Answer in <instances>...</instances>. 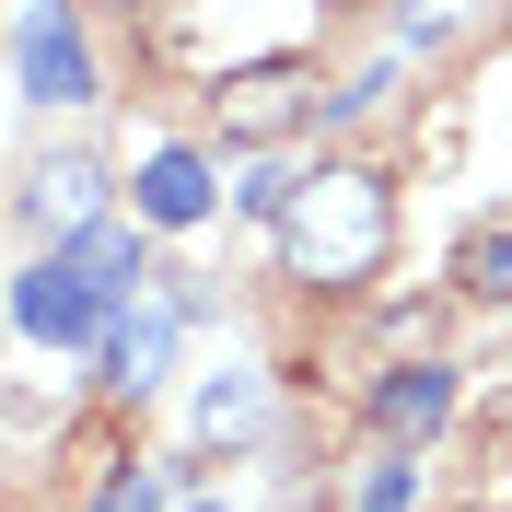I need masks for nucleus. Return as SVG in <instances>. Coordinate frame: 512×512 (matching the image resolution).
<instances>
[{
  "label": "nucleus",
  "instance_id": "obj_1",
  "mask_svg": "<svg viewBox=\"0 0 512 512\" xmlns=\"http://www.w3.org/2000/svg\"><path fill=\"white\" fill-rule=\"evenodd\" d=\"M268 233H280V280L350 303L396 256V187H384L373 163H303V187H291V210Z\"/></svg>",
  "mask_w": 512,
  "mask_h": 512
},
{
  "label": "nucleus",
  "instance_id": "obj_2",
  "mask_svg": "<svg viewBox=\"0 0 512 512\" xmlns=\"http://www.w3.org/2000/svg\"><path fill=\"white\" fill-rule=\"evenodd\" d=\"M117 315H128V303L94 280V256H82V245H47L24 280H12V326L47 338V350H105V326H117Z\"/></svg>",
  "mask_w": 512,
  "mask_h": 512
},
{
  "label": "nucleus",
  "instance_id": "obj_14",
  "mask_svg": "<svg viewBox=\"0 0 512 512\" xmlns=\"http://www.w3.org/2000/svg\"><path fill=\"white\" fill-rule=\"evenodd\" d=\"M454 512H501V501H454Z\"/></svg>",
  "mask_w": 512,
  "mask_h": 512
},
{
  "label": "nucleus",
  "instance_id": "obj_15",
  "mask_svg": "<svg viewBox=\"0 0 512 512\" xmlns=\"http://www.w3.org/2000/svg\"><path fill=\"white\" fill-rule=\"evenodd\" d=\"M198 512H222V501H198Z\"/></svg>",
  "mask_w": 512,
  "mask_h": 512
},
{
  "label": "nucleus",
  "instance_id": "obj_7",
  "mask_svg": "<svg viewBox=\"0 0 512 512\" xmlns=\"http://www.w3.org/2000/svg\"><path fill=\"white\" fill-rule=\"evenodd\" d=\"M443 419H454V361L419 350V361H396V373L373 384V431H384V443H408V454H419Z\"/></svg>",
  "mask_w": 512,
  "mask_h": 512
},
{
  "label": "nucleus",
  "instance_id": "obj_5",
  "mask_svg": "<svg viewBox=\"0 0 512 512\" xmlns=\"http://www.w3.org/2000/svg\"><path fill=\"white\" fill-rule=\"evenodd\" d=\"M94 222H105V163L94 152H47L24 175V233L35 245H82Z\"/></svg>",
  "mask_w": 512,
  "mask_h": 512
},
{
  "label": "nucleus",
  "instance_id": "obj_13",
  "mask_svg": "<svg viewBox=\"0 0 512 512\" xmlns=\"http://www.w3.org/2000/svg\"><path fill=\"white\" fill-rule=\"evenodd\" d=\"M291 187H303V175H291V163L268 152V163H256V175H245V187H233V198H245L256 222H280V210H291Z\"/></svg>",
  "mask_w": 512,
  "mask_h": 512
},
{
  "label": "nucleus",
  "instance_id": "obj_10",
  "mask_svg": "<svg viewBox=\"0 0 512 512\" xmlns=\"http://www.w3.org/2000/svg\"><path fill=\"white\" fill-rule=\"evenodd\" d=\"M454 291H466V303H512V210L454 245Z\"/></svg>",
  "mask_w": 512,
  "mask_h": 512
},
{
  "label": "nucleus",
  "instance_id": "obj_3",
  "mask_svg": "<svg viewBox=\"0 0 512 512\" xmlns=\"http://www.w3.org/2000/svg\"><path fill=\"white\" fill-rule=\"evenodd\" d=\"M315 117H326L315 59H256V70H222L210 82V128H222L233 152H280L291 128H315Z\"/></svg>",
  "mask_w": 512,
  "mask_h": 512
},
{
  "label": "nucleus",
  "instance_id": "obj_9",
  "mask_svg": "<svg viewBox=\"0 0 512 512\" xmlns=\"http://www.w3.org/2000/svg\"><path fill=\"white\" fill-rule=\"evenodd\" d=\"M198 454H233V443H256V373H210L198 384Z\"/></svg>",
  "mask_w": 512,
  "mask_h": 512
},
{
  "label": "nucleus",
  "instance_id": "obj_16",
  "mask_svg": "<svg viewBox=\"0 0 512 512\" xmlns=\"http://www.w3.org/2000/svg\"><path fill=\"white\" fill-rule=\"evenodd\" d=\"M0 512H12V501H0Z\"/></svg>",
  "mask_w": 512,
  "mask_h": 512
},
{
  "label": "nucleus",
  "instance_id": "obj_6",
  "mask_svg": "<svg viewBox=\"0 0 512 512\" xmlns=\"http://www.w3.org/2000/svg\"><path fill=\"white\" fill-rule=\"evenodd\" d=\"M198 315V291H163V303H128L105 326V396H152L163 361H175V326Z\"/></svg>",
  "mask_w": 512,
  "mask_h": 512
},
{
  "label": "nucleus",
  "instance_id": "obj_4",
  "mask_svg": "<svg viewBox=\"0 0 512 512\" xmlns=\"http://www.w3.org/2000/svg\"><path fill=\"white\" fill-rule=\"evenodd\" d=\"M12 70H24V94H35V105H82V94H94V59H82L70 0H35L24 24H12Z\"/></svg>",
  "mask_w": 512,
  "mask_h": 512
},
{
  "label": "nucleus",
  "instance_id": "obj_11",
  "mask_svg": "<svg viewBox=\"0 0 512 512\" xmlns=\"http://www.w3.org/2000/svg\"><path fill=\"white\" fill-rule=\"evenodd\" d=\"M408 501H419V466H408V443H396L373 478H361V512H408Z\"/></svg>",
  "mask_w": 512,
  "mask_h": 512
},
{
  "label": "nucleus",
  "instance_id": "obj_12",
  "mask_svg": "<svg viewBox=\"0 0 512 512\" xmlns=\"http://www.w3.org/2000/svg\"><path fill=\"white\" fill-rule=\"evenodd\" d=\"M94 512H163V466H117L94 489Z\"/></svg>",
  "mask_w": 512,
  "mask_h": 512
},
{
  "label": "nucleus",
  "instance_id": "obj_8",
  "mask_svg": "<svg viewBox=\"0 0 512 512\" xmlns=\"http://www.w3.org/2000/svg\"><path fill=\"white\" fill-rule=\"evenodd\" d=\"M128 210H140L152 233L210 222V163H198V152H152V163H140V187H128Z\"/></svg>",
  "mask_w": 512,
  "mask_h": 512
}]
</instances>
